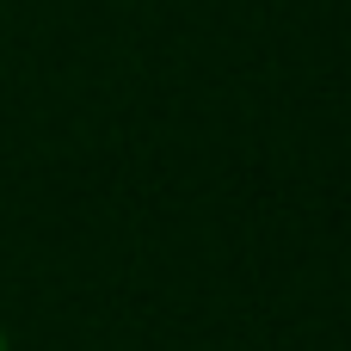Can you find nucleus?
<instances>
[{"label":"nucleus","instance_id":"1","mask_svg":"<svg viewBox=\"0 0 351 351\" xmlns=\"http://www.w3.org/2000/svg\"><path fill=\"white\" fill-rule=\"evenodd\" d=\"M0 351H12V333H6V321H0Z\"/></svg>","mask_w":351,"mask_h":351}]
</instances>
